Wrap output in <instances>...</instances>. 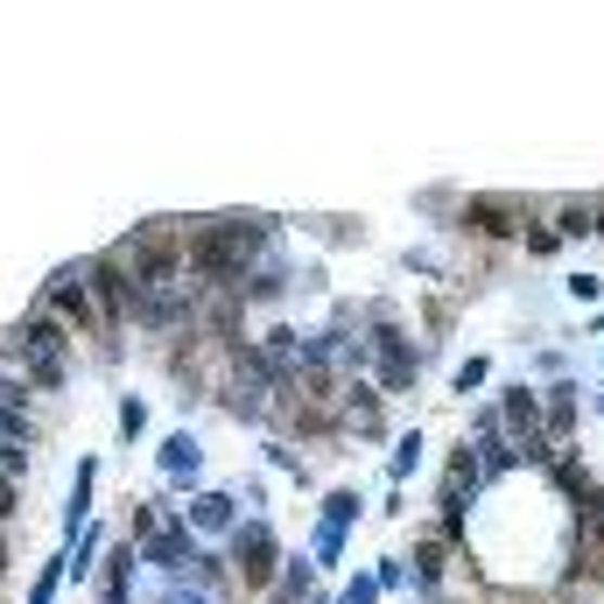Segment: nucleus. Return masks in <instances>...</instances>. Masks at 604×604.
I'll use <instances>...</instances> for the list:
<instances>
[{"label": "nucleus", "instance_id": "obj_1", "mask_svg": "<svg viewBox=\"0 0 604 604\" xmlns=\"http://www.w3.org/2000/svg\"><path fill=\"white\" fill-rule=\"evenodd\" d=\"M0 359H14L36 387H56L64 380V365H70V345H64V323L42 309V317H28V323H14L8 337H0Z\"/></svg>", "mask_w": 604, "mask_h": 604}, {"label": "nucleus", "instance_id": "obj_2", "mask_svg": "<svg viewBox=\"0 0 604 604\" xmlns=\"http://www.w3.org/2000/svg\"><path fill=\"white\" fill-rule=\"evenodd\" d=\"M365 345H373V365H380V387H387V394H408V387H415L422 359H415V345L401 337V323H394L387 309H373V337H365Z\"/></svg>", "mask_w": 604, "mask_h": 604}, {"label": "nucleus", "instance_id": "obj_3", "mask_svg": "<svg viewBox=\"0 0 604 604\" xmlns=\"http://www.w3.org/2000/svg\"><path fill=\"white\" fill-rule=\"evenodd\" d=\"M42 309L50 317H64L70 331H99V303H92V282H85V260H70V268H56L50 274V288H42Z\"/></svg>", "mask_w": 604, "mask_h": 604}, {"label": "nucleus", "instance_id": "obj_4", "mask_svg": "<svg viewBox=\"0 0 604 604\" xmlns=\"http://www.w3.org/2000/svg\"><path fill=\"white\" fill-rule=\"evenodd\" d=\"M232 563H240V577L246 583H274L282 577V549H274V527L268 521H240L232 527Z\"/></svg>", "mask_w": 604, "mask_h": 604}, {"label": "nucleus", "instance_id": "obj_5", "mask_svg": "<svg viewBox=\"0 0 604 604\" xmlns=\"http://www.w3.org/2000/svg\"><path fill=\"white\" fill-rule=\"evenodd\" d=\"M141 563L169 569V577H190V563H197V541H190V521H169L162 513L155 535H141Z\"/></svg>", "mask_w": 604, "mask_h": 604}, {"label": "nucleus", "instance_id": "obj_6", "mask_svg": "<svg viewBox=\"0 0 604 604\" xmlns=\"http://www.w3.org/2000/svg\"><path fill=\"white\" fill-rule=\"evenodd\" d=\"M499 422L513 429V444H535V436H549V422H541V394L535 387H506L499 394ZM555 444V436H549Z\"/></svg>", "mask_w": 604, "mask_h": 604}, {"label": "nucleus", "instance_id": "obj_7", "mask_svg": "<svg viewBox=\"0 0 604 604\" xmlns=\"http://www.w3.org/2000/svg\"><path fill=\"white\" fill-rule=\"evenodd\" d=\"M464 211H471L464 226L492 232V240H513V232H527V204H521V197H471Z\"/></svg>", "mask_w": 604, "mask_h": 604}, {"label": "nucleus", "instance_id": "obj_8", "mask_svg": "<svg viewBox=\"0 0 604 604\" xmlns=\"http://www.w3.org/2000/svg\"><path fill=\"white\" fill-rule=\"evenodd\" d=\"M337 415H345V429L380 436V394L365 387V380H345V394H337Z\"/></svg>", "mask_w": 604, "mask_h": 604}, {"label": "nucleus", "instance_id": "obj_9", "mask_svg": "<svg viewBox=\"0 0 604 604\" xmlns=\"http://www.w3.org/2000/svg\"><path fill=\"white\" fill-rule=\"evenodd\" d=\"M408 577H415L422 591H436V583L450 577V535H429V541H415V549H408Z\"/></svg>", "mask_w": 604, "mask_h": 604}, {"label": "nucleus", "instance_id": "obj_10", "mask_svg": "<svg viewBox=\"0 0 604 604\" xmlns=\"http://www.w3.org/2000/svg\"><path fill=\"white\" fill-rule=\"evenodd\" d=\"M541 422H549V436H555V444H563V436H577V387H569V380L541 394Z\"/></svg>", "mask_w": 604, "mask_h": 604}, {"label": "nucleus", "instance_id": "obj_11", "mask_svg": "<svg viewBox=\"0 0 604 604\" xmlns=\"http://www.w3.org/2000/svg\"><path fill=\"white\" fill-rule=\"evenodd\" d=\"M190 527H204V535H232V492H197Z\"/></svg>", "mask_w": 604, "mask_h": 604}, {"label": "nucleus", "instance_id": "obj_12", "mask_svg": "<svg viewBox=\"0 0 604 604\" xmlns=\"http://www.w3.org/2000/svg\"><path fill=\"white\" fill-rule=\"evenodd\" d=\"M499 436H506V429H499ZM499 436H471V450H478V471H485V478H506V471L521 464V450L499 444Z\"/></svg>", "mask_w": 604, "mask_h": 604}, {"label": "nucleus", "instance_id": "obj_13", "mask_svg": "<svg viewBox=\"0 0 604 604\" xmlns=\"http://www.w3.org/2000/svg\"><path fill=\"white\" fill-rule=\"evenodd\" d=\"M555 232H563V240H583V232H597V204H591V197L555 204Z\"/></svg>", "mask_w": 604, "mask_h": 604}, {"label": "nucleus", "instance_id": "obj_14", "mask_svg": "<svg viewBox=\"0 0 604 604\" xmlns=\"http://www.w3.org/2000/svg\"><path fill=\"white\" fill-rule=\"evenodd\" d=\"M162 471H169L176 485H190L197 478V444H190V436H169V444H162Z\"/></svg>", "mask_w": 604, "mask_h": 604}, {"label": "nucleus", "instance_id": "obj_15", "mask_svg": "<svg viewBox=\"0 0 604 604\" xmlns=\"http://www.w3.org/2000/svg\"><path fill=\"white\" fill-rule=\"evenodd\" d=\"M415 464H422V436H401V444L387 450V478L408 485V478H415Z\"/></svg>", "mask_w": 604, "mask_h": 604}, {"label": "nucleus", "instance_id": "obj_16", "mask_svg": "<svg viewBox=\"0 0 604 604\" xmlns=\"http://www.w3.org/2000/svg\"><path fill=\"white\" fill-rule=\"evenodd\" d=\"M274 604H309V563H288L274 577Z\"/></svg>", "mask_w": 604, "mask_h": 604}, {"label": "nucleus", "instance_id": "obj_17", "mask_svg": "<svg viewBox=\"0 0 604 604\" xmlns=\"http://www.w3.org/2000/svg\"><path fill=\"white\" fill-rule=\"evenodd\" d=\"M323 521H331V527H351V521H359V492H351V485L323 492Z\"/></svg>", "mask_w": 604, "mask_h": 604}, {"label": "nucleus", "instance_id": "obj_18", "mask_svg": "<svg viewBox=\"0 0 604 604\" xmlns=\"http://www.w3.org/2000/svg\"><path fill=\"white\" fill-rule=\"evenodd\" d=\"M345 535H351V527L317 521V555H309V563H323V569H331V563H337V549H345Z\"/></svg>", "mask_w": 604, "mask_h": 604}, {"label": "nucleus", "instance_id": "obj_19", "mask_svg": "<svg viewBox=\"0 0 604 604\" xmlns=\"http://www.w3.org/2000/svg\"><path fill=\"white\" fill-rule=\"evenodd\" d=\"M64 577H70V563H50L36 577V597H28V604H56V583H64Z\"/></svg>", "mask_w": 604, "mask_h": 604}, {"label": "nucleus", "instance_id": "obj_20", "mask_svg": "<svg viewBox=\"0 0 604 604\" xmlns=\"http://www.w3.org/2000/svg\"><path fill=\"white\" fill-rule=\"evenodd\" d=\"M521 246H527V254H555V246H563V232H555V226H527Z\"/></svg>", "mask_w": 604, "mask_h": 604}, {"label": "nucleus", "instance_id": "obj_21", "mask_svg": "<svg viewBox=\"0 0 604 604\" xmlns=\"http://www.w3.org/2000/svg\"><path fill=\"white\" fill-rule=\"evenodd\" d=\"M485 373H492V359H464V365H457V394L485 387Z\"/></svg>", "mask_w": 604, "mask_h": 604}, {"label": "nucleus", "instance_id": "obj_22", "mask_svg": "<svg viewBox=\"0 0 604 604\" xmlns=\"http://www.w3.org/2000/svg\"><path fill=\"white\" fill-rule=\"evenodd\" d=\"M380 597V577H351L345 583V597H337V604H373Z\"/></svg>", "mask_w": 604, "mask_h": 604}, {"label": "nucleus", "instance_id": "obj_23", "mask_svg": "<svg viewBox=\"0 0 604 604\" xmlns=\"http://www.w3.org/2000/svg\"><path fill=\"white\" fill-rule=\"evenodd\" d=\"M373 577H380V591H401V583H408V563H401V555H387Z\"/></svg>", "mask_w": 604, "mask_h": 604}, {"label": "nucleus", "instance_id": "obj_24", "mask_svg": "<svg viewBox=\"0 0 604 604\" xmlns=\"http://www.w3.org/2000/svg\"><path fill=\"white\" fill-rule=\"evenodd\" d=\"M0 513H14V478H0Z\"/></svg>", "mask_w": 604, "mask_h": 604}, {"label": "nucleus", "instance_id": "obj_25", "mask_svg": "<svg viewBox=\"0 0 604 604\" xmlns=\"http://www.w3.org/2000/svg\"><path fill=\"white\" fill-rule=\"evenodd\" d=\"M162 604H211V597H190V591H169Z\"/></svg>", "mask_w": 604, "mask_h": 604}, {"label": "nucleus", "instance_id": "obj_26", "mask_svg": "<svg viewBox=\"0 0 604 604\" xmlns=\"http://www.w3.org/2000/svg\"><path fill=\"white\" fill-rule=\"evenodd\" d=\"M597 240H604V197H597Z\"/></svg>", "mask_w": 604, "mask_h": 604}, {"label": "nucleus", "instance_id": "obj_27", "mask_svg": "<svg viewBox=\"0 0 604 604\" xmlns=\"http://www.w3.org/2000/svg\"><path fill=\"white\" fill-rule=\"evenodd\" d=\"M0 569H8V535H0Z\"/></svg>", "mask_w": 604, "mask_h": 604}, {"label": "nucleus", "instance_id": "obj_28", "mask_svg": "<svg viewBox=\"0 0 604 604\" xmlns=\"http://www.w3.org/2000/svg\"><path fill=\"white\" fill-rule=\"evenodd\" d=\"M309 604H323V597H309Z\"/></svg>", "mask_w": 604, "mask_h": 604}]
</instances>
